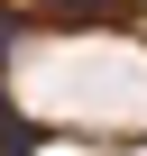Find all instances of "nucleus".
I'll use <instances>...</instances> for the list:
<instances>
[{
	"label": "nucleus",
	"instance_id": "f257e3e1",
	"mask_svg": "<svg viewBox=\"0 0 147 156\" xmlns=\"http://www.w3.org/2000/svg\"><path fill=\"white\" fill-rule=\"evenodd\" d=\"M37 9H64V19H92V9H110V0H37Z\"/></svg>",
	"mask_w": 147,
	"mask_h": 156
}]
</instances>
